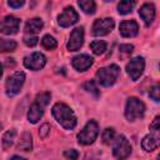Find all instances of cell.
Returning a JSON list of instances; mask_svg holds the SVG:
<instances>
[{
  "mask_svg": "<svg viewBox=\"0 0 160 160\" xmlns=\"http://www.w3.org/2000/svg\"><path fill=\"white\" fill-rule=\"evenodd\" d=\"M51 112H52V116L55 118V120L64 129L72 130L76 126V116L68 105H65L62 102H58L52 106Z\"/></svg>",
  "mask_w": 160,
  "mask_h": 160,
  "instance_id": "1",
  "label": "cell"
},
{
  "mask_svg": "<svg viewBox=\"0 0 160 160\" xmlns=\"http://www.w3.org/2000/svg\"><path fill=\"white\" fill-rule=\"evenodd\" d=\"M119 74H120L119 66L115 65V64H111L109 66H105V68H101V69L98 70L96 80H98V82L100 85L108 88V86H111L116 81Z\"/></svg>",
  "mask_w": 160,
  "mask_h": 160,
  "instance_id": "2",
  "label": "cell"
},
{
  "mask_svg": "<svg viewBox=\"0 0 160 160\" xmlns=\"http://www.w3.org/2000/svg\"><path fill=\"white\" fill-rule=\"evenodd\" d=\"M145 112V105L136 98H129L125 106V116L128 120L134 121L139 118H142Z\"/></svg>",
  "mask_w": 160,
  "mask_h": 160,
  "instance_id": "3",
  "label": "cell"
},
{
  "mask_svg": "<svg viewBox=\"0 0 160 160\" xmlns=\"http://www.w3.org/2000/svg\"><path fill=\"white\" fill-rule=\"evenodd\" d=\"M98 134H99V126L96 121L90 120L84 126V129L78 134V141L79 144H82V145H90L95 141V139L98 138Z\"/></svg>",
  "mask_w": 160,
  "mask_h": 160,
  "instance_id": "4",
  "label": "cell"
},
{
  "mask_svg": "<svg viewBox=\"0 0 160 160\" xmlns=\"http://www.w3.org/2000/svg\"><path fill=\"white\" fill-rule=\"evenodd\" d=\"M24 81H25V74L21 72V71H16L11 76H9L8 80H6V84H5L6 95L8 96L16 95L20 91L21 86L24 85Z\"/></svg>",
  "mask_w": 160,
  "mask_h": 160,
  "instance_id": "5",
  "label": "cell"
},
{
  "mask_svg": "<svg viewBox=\"0 0 160 160\" xmlns=\"http://www.w3.org/2000/svg\"><path fill=\"white\" fill-rule=\"evenodd\" d=\"M112 154L118 159H125L131 152V145L124 135H119L115 140H112Z\"/></svg>",
  "mask_w": 160,
  "mask_h": 160,
  "instance_id": "6",
  "label": "cell"
},
{
  "mask_svg": "<svg viewBox=\"0 0 160 160\" xmlns=\"http://www.w3.org/2000/svg\"><path fill=\"white\" fill-rule=\"evenodd\" d=\"M114 20L111 18L96 19L92 24V35L95 36H104L109 34L114 29Z\"/></svg>",
  "mask_w": 160,
  "mask_h": 160,
  "instance_id": "7",
  "label": "cell"
},
{
  "mask_svg": "<svg viewBox=\"0 0 160 160\" xmlns=\"http://www.w3.org/2000/svg\"><path fill=\"white\" fill-rule=\"evenodd\" d=\"M144 69H145V61H144V58L141 56H136L131 59L126 65V71L131 78V80H138L141 76Z\"/></svg>",
  "mask_w": 160,
  "mask_h": 160,
  "instance_id": "8",
  "label": "cell"
},
{
  "mask_svg": "<svg viewBox=\"0 0 160 160\" xmlns=\"http://www.w3.org/2000/svg\"><path fill=\"white\" fill-rule=\"evenodd\" d=\"M20 20L12 15L5 16L0 22V31L5 35H14L19 31Z\"/></svg>",
  "mask_w": 160,
  "mask_h": 160,
  "instance_id": "9",
  "label": "cell"
},
{
  "mask_svg": "<svg viewBox=\"0 0 160 160\" xmlns=\"http://www.w3.org/2000/svg\"><path fill=\"white\" fill-rule=\"evenodd\" d=\"M45 64H46V58L41 52H32L31 55H29L24 59L25 68L34 70V71L42 69L45 66Z\"/></svg>",
  "mask_w": 160,
  "mask_h": 160,
  "instance_id": "10",
  "label": "cell"
},
{
  "mask_svg": "<svg viewBox=\"0 0 160 160\" xmlns=\"http://www.w3.org/2000/svg\"><path fill=\"white\" fill-rule=\"evenodd\" d=\"M78 20H79V15H78V12H76L71 6L65 8V10H64V11L59 15V18H58V22H59V25L62 26V28L71 26V25H74Z\"/></svg>",
  "mask_w": 160,
  "mask_h": 160,
  "instance_id": "11",
  "label": "cell"
},
{
  "mask_svg": "<svg viewBox=\"0 0 160 160\" xmlns=\"http://www.w3.org/2000/svg\"><path fill=\"white\" fill-rule=\"evenodd\" d=\"M82 42H84V29L82 28H76L70 34L66 48H68L69 51H76L82 46Z\"/></svg>",
  "mask_w": 160,
  "mask_h": 160,
  "instance_id": "12",
  "label": "cell"
},
{
  "mask_svg": "<svg viewBox=\"0 0 160 160\" xmlns=\"http://www.w3.org/2000/svg\"><path fill=\"white\" fill-rule=\"evenodd\" d=\"M159 131L160 130H151V132L142 139L141 146H142V149L145 151H152L159 146V144H160Z\"/></svg>",
  "mask_w": 160,
  "mask_h": 160,
  "instance_id": "13",
  "label": "cell"
},
{
  "mask_svg": "<svg viewBox=\"0 0 160 160\" xmlns=\"http://www.w3.org/2000/svg\"><path fill=\"white\" fill-rule=\"evenodd\" d=\"M119 30L121 36L124 38H132L139 31V25L135 20H124L119 25Z\"/></svg>",
  "mask_w": 160,
  "mask_h": 160,
  "instance_id": "14",
  "label": "cell"
},
{
  "mask_svg": "<svg viewBox=\"0 0 160 160\" xmlns=\"http://www.w3.org/2000/svg\"><path fill=\"white\" fill-rule=\"evenodd\" d=\"M71 64H72L74 69H76L78 71H85L92 65V58L86 54H80L72 59Z\"/></svg>",
  "mask_w": 160,
  "mask_h": 160,
  "instance_id": "15",
  "label": "cell"
},
{
  "mask_svg": "<svg viewBox=\"0 0 160 160\" xmlns=\"http://www.w3.org/2000/svg\"><path fill=\"white\" fill-rule=\"evenodd\" d=\"M140 18L144 20L145 25H150L155 19V6L152 4H144L139 10Z\"/></svg>",
  "mask_w": 160,
  "mask_h": 160,
  "instance_id": "16",
  "label": "cell"
},
{
  "mask_svg": "<svg viewBox=\"0 0 160 160\" xmlns=\"http://www.w3.org/2000/svg\"><path fill=\"white\" fill-rule=\"evenodd\" d=\"M42 114H44V106H41L40 104H38V102L35 101V102L30 106V109H29V111H28V119H29V121H30L31 124H35V122H38V121L41 119Z\"/></svg>",
  "mask_w": 160,
  "mask_h": 160,
  "instance_id": "17",
  "label": "cell"
},
{
  "mask_svg": "<svg viewBox=\"0 0 160 160\" xmlns=\"http://www.w3.org/2000/svg\"><path fill=\"white\" fill-rule=\"evenodd\" d=\"M42 26H44L42 20L39 18H34L25 24V34L26 35H36L42 29Z\"/></svg>",
  "mask_w": 160,
  "mask_h": 160,
  "instance_id": "18",
  "label": "cell"
},
{
  "mask_svg": "<svg viewBox=\"0 0 160 160\" xmlns=\"http://www.w3.org/2000/svg\"><path fill=\"white\" fill-rule=\"evenodd\" d=\"M32 148V142H31V135L29 132H24L21 135V139L19 141L18 145V150L20 151H30Z\"/></svg>",
  "mask_w": 160,
  "mask_h": 160,
  "instance_id": "19",
  "label": "cell"
},
{
  "mask_svg": "<svg viewBox=\"0 0 160 160\" xmlns=\"http://www.w3.org/2000/svg\"><path fill=\"white\" fill-rule=\"evenodd\" d=\"M134 6H135L134 0H120V2L118 5V11L121 15H126V14L132 11Z\"/></svg>",
  "mask_w": 160,
  "mask_h": 160,
  "instance_id": "20",
  "label": "cell"
},
{
  "mask_svg": "<svg viewBox=\"0 0 160 160\" xmlns=\"http://www.w3.org/2000/svg\"><path fill=\"white\" fill-rule=\"evenodd\" d=\"M79 6L84 12L90 14V15L94 14L96 10V5L94 0H79Z\"/></svg>",
  "mask_w": 160,
  "mask_h": 160,
  "instance_id": "21",
  "label": "cell"
},
{
  "mask_svg": "<svg viewBox=\"0 0 160 160\" xmlns=\"http://www.w3.org/2000/svg\"><path fill=\"white\" fill-rule=\"evenodd\" d=\"M15 136H16V131L14 129L12 130H9V131H6L4 134V136H2V148L5 150L9 149L12 145V142L15 140Z\"/></svg>",
  "mask_w": 160,
  "mask_h": 160,
  "instance_id": "22",
  "label": "cell"
},
{
  "mask_svg": "<svg viewBox=\"0 0 160 160\" xmlns=\"http://www.w3.org/2000/svg\"><path fill=\"white\" fill-rule=\"evenodd\" d=\"M90 49L95 55H100L106 50V42L104 40H94L90 44Z\"/></svg>",
  "mask_w": 160,
  "mask_h": 160,
  "instance_id": "23",
  "label": "cell"
},
{
  "mask_svg": "<svg viewBox=\"0 0 160 160\" xmlns=\"http://www.w3.org/2000/svg\"><path fill=\"white\" fill-rule=\"evenodd\" d=\"M16 49V42L14 40H5L0 39V51H14Z\"/></svg>",
  "mask_w": 160,
  "mask_h": 160,
  "instance_id": "24",
  "label": "cell"
},
{
  "mask_svg": "<svg viewBox=\"0 0 160 160\" xmlns=\"http://www.w3.org/2000/svg\"><path fill=\"white\" fill-rule=\"evenodd\" d=\"M41 44H42V46H44L45 49H48V50H52V49H55V48L58 46L56 40H55L51 35H45V36L41 39Z\"/></svg>",
  "mask_w": 160,
  "mask_h": 160,
  "instance_id": "25",
  "label": "cell"
},
{
  "mask_svg": "<svg viewBox=\"0 0 160 160\" xmlns=\"http://www.w3.org/2000/svg\"><path fill=\"white\" fill-rule=\"evenodd\" d=\"M101 138H102V142H104V144H110V142H112V140H114V138H115V130H114L112 128L105 129L104 132H102V135H101Z\"/></svg>",
  "mask_w": 160,
  "mask_h": 160,
  "instance_id": "26",
  "label": "cell"
},
{
  "mask_svg": "<svg viewBox=\"0 0 160 160\" xmlns=\"http://www.w3.org/2000/svg\"><path fill=\"white\" fill-rule=\"evenodd\" d=\"M49 100H50V94H49V92H41V94H39V95L36 96V99H35V101H36L38 104H40L41 106H44V108L49 104Z\"/></svg>",
  "mask_w": 160,
  "mask_h": 160,
  "instance_id": "27",
  "label": "cell"
},
{
  "mask_svg": "<svg viewBox=\"0 0 160 160\" xmlns=\"http://www.w3.org/2000/svg\"><path fill=\"white\" fill-rule=\"evenodd\" d=\"M84 89H85L86 91L94 94L95 96H99V91H98V88H96V85H95L94 81H88V82H85V84H84Z\"/></svg>",
  "mask_w": 160,
  "mask_h": 160,
  "instance_id": "28",
  "label": "cell"
},
{
  "mask_svg": "<svg viewBox=\"0 0 160 160\" xmlns=\"http://www.w3.org/2000/svg\"><path fill=\"white\" fill-rule=\"evenodd\" d=\"M38 36L36 35H26L24 36V42L28 45V46H35L38 44Z\"/></svg>",
  "mask_w": 160,
  "mask_h": 160,
  "instance_id": "29",
  "label": "cell"
},
{
  "mask_svg": "<svg viewBox=\"0 0 160 160\" xmlns=\"http://www.w3.org/2000/svg\"><path fill=\"white\" fill-rule=\"evenodd\" d=\"M132 50H134V46L130 44H124V45H120L119 48V51L121 55H129L132 52Z\"/></svg>",
  "mask_w": 160,
  "mask_h": 160,
  "instance_id": "30",
  "label": "cell"
},
{
  "mask_svg": "<svg viewBox=\"0 0 160 160\" xmlns=\"http://www.w3.org/2000/svg\"><path fill=\"white\" fill-rule=\"evenodd\" d=\"M159 91H160V89H159V86L158 85H155V86H152L151 89H150V91H149V96L154 100V101H159Z\"/></svg>",
  "mask_w": 160,
  "mask_h": 160,
  "instance_id": "31",
  "label": "cell"
},
{
  "mask_svg": "<svg viewBox=\"0 0 160 160\" xmlns=\"http://www.w3.org/2000/svg\"><path fill=\"white\" fill-rule=\"evenodd\" d=\"M24 2H25V0H8L9 6L12 8V9H19V8H21V6L24 5Z\"/></svg>",
  "mask_w": 160,
  "mask_h": 160,
  "instance_id": "32",
  "label": "cell"
},
{
  "mask_svg": "<svg viewBox=\"0 0 160 160\" xmlns=\"http://www.w3.org/2000/svg\"><path fill=\"white\" fill-rule=\"evenodd\" d=\"M49 131H50V125H49V124H44V125H41L40 130H39V135H40V138H45V136L49 134Z\"/></svg>",
  "mask_w": 160,
  "mask_h": 160,
  "instance_id": "33",
  "label": "cell"
},
{
  "mask_svg": "<svg viewBox=\"0 0 160 160\" xmlns=\"http://www.w3.org/2000/svg\"><path fill=\"white\" fill-rule=\"evenodd\" d=\"M64 156L68 158V159H78L79 154H78L76 150H66V151L64 152Z\"/></svg>",
  "mask_w": 160,
  "mask_h": 160,
  "instance_id": "34",
  "label": "cell"
},
{
  "mask_svg": "<svg viewBox=\"0 0 160 160\" xmlns=\"http://www.w3.org/2000/svg\"><path fill=\"white\" fill-rule=\"evenodd\" d=\"M150 130H160V118L159 116H156L152 120V122L150 125Z\"/></svg>",
  "mask_w": 160,
  "mask_h": 160,
  "instance_id": "35",
  "label": "cell"
},
{
  "mask_svg": "<svg viewBox=\"0 0 160 160\" xmlns=\"http://www.w3.org/2000/svg\"><path fill=\"white\" fill-rule=\"evenodd\" d=\"M1 75H2V66H1V64H0V78H1Z\"/></svg>",
  "mask_w": 160,
  "mask_h": 160,
  "instance_id": "36",
  "label": "cell"
},
{
  "mask_svg": "<svg viewBox=\"0 0 160 160\" xmlns=\"http://www.w3.org/2000/svg\"><path fill=\"white\" fill-rule=\"evenodd\" d=\"M104 1H106V2H111V1H114V0H104Z\"/></svg>",
  "mask_w": 160,
  "mask_h": 160,
  "instance_id": "37",
  "label": "cell"
},
{
  "mask_svg": "<svg viewBox=\"0 0 160 160\" xmlns=\"http://www.w3.org/2000/svg\"><path fill=\"white\" fill-rule=\"evenodd\" d=\"M0 129H1V124H0Z\"/></svg>",
  "mask_w": 160,
  "mask_h": 160,
  "instance_id": "38",
  "label": "cell"
}]
</instances>
